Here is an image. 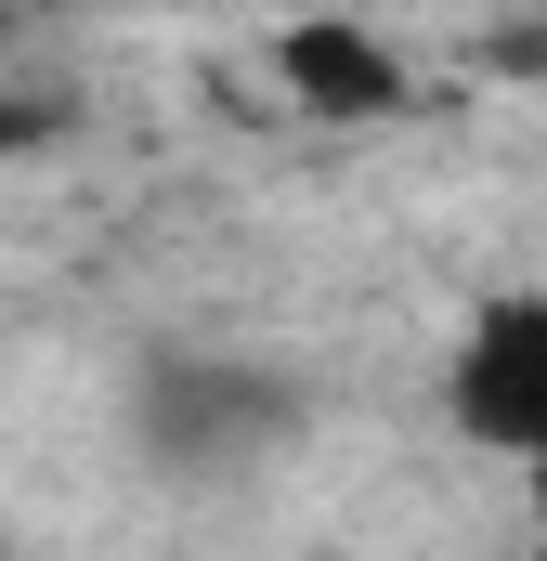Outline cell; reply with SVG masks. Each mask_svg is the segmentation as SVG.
<instances>
[{
    "mask_svg": "<svg viewBox=\"0 0 547 561\" xmlns=\"http://www.w3.org/2000/svg\"><path fill=\"white\" fill-rule=\"evenodd\" d=\"M300 431H313V379L248 353V340H156L131 366V392H118V444L170 496L261 483L274 457H300Z\"/></svg>",
    "mask_w": 547,
    "mask_h": 561,
    "instance_id": "cell-1",
    "label": "cell"
},
{
    "mask_svg": "<svg viewBox=\"0 0 547 561\" xmlns=\"http://www.w3.org/2000/svg\"><path fill=\"white\" fill-rule=\"evenodd\" d=\"M443 431L469 444V457H496V470H535L547 457V287H496V300H469L456 313V340H443Z\"/></svg>",
    "mask_w": 547,
    "mask_h": 561,
    "instance_id": "cell-2",
    "label": "cell"
},
{
    "mask_svg": "<svg viewBox=\"0 0 547 561\" xmlns=\"http://www.w3.org/2000/svg\"><path fill=\"white\" fill-rule=\"evenodd\" d=\"M274 92L326 131H379V118H417V66L405 39H379L365 13H287L274 26Z\"/></svg>",
    "mask_w": 547,
    "mask_h": 561,
    "instance_id": "cell-3",
    "label": "cell"
},
{
    "mask_svg": "<svg viewBox=\"0 0 547 561\" xmlns=\"http://www.w3.org/2000/svg\"><path fill=\"white\" fill-rule=\"evenodd\" d=\"M26 26H39V0H0V53H13V39H26Z\"/></svg>",
    "mask_w": 547,
    "mask_h": 561,
    "instance_id": "cell-4",
    "label": "cell"
},
{
    "mask_svg": "<svg viewBox=\"0 0 547 561\" xmlns=\"http://www.w3.org/2000/svg\"><path fill=\"white\" fill-rule=\"evenodd\" d=\"M522 510H535V536H547V457H535V470H522Z\"/></svg>",
    "mask_w": 547,
    "mask_h": 561,
    "instance_id": "cell-5",
    "label": "cell"
},
{
    "mask_svg": "<svg viewBox=\"0 0 547 561\" xmlns=\"http://www.w3.org/2000/svg\"><path fill=\"white\" fill-rule=\"evenodd\" d=\"M509 13H547V0H509Z\"/></svg>",
    "mask_w": 547,
    "mask_h": 561,
    "instance_id": "cell-6",
    "label": "cell"
},
{
    "mask_svg": "<svg viewBox=\"0 0 547 561\" xmlns=\"http://www.w3.org/2000/svg\"><path fill=\"white\" fill-rule=\"evenodd\" d=\"M0 561H13V523H0Z\"/></svg>",
    "mask_w": 547,
    "mask_h": 561,
    "instance_id": "cell-7",
    "label": "cell"
}]
</instances>
